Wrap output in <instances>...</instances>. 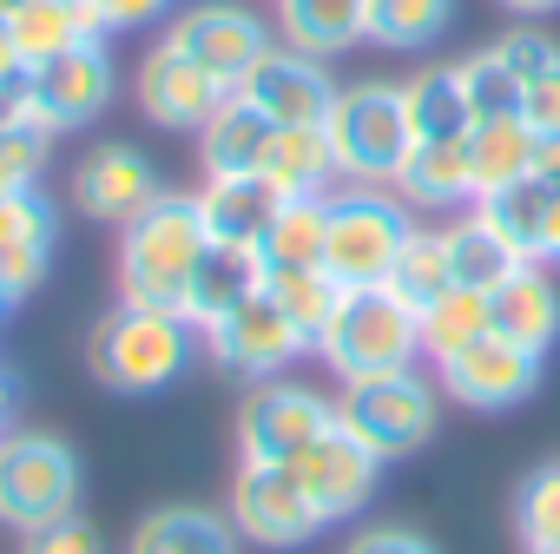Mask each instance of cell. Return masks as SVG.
<instances>
[{
  "label": "cell",
  "instance_id": "6da1fadb",
  "mask_svg": "<svg viewBox=\"0 0 560 554\" xmlns=\"http://www.w3.org/2000/svg\"><path fill=\"white\" fill-rule=\"evenodd\" d=\"M211 231L198 211V192H159L119 244V291L126 304H152V311H185V285L205 257Z\"/></svg>",
  "mask_w": 560,
  "mask_h": 554
},
{
  "label": "cell",
  "instance_id": "7a4b0ae2",
  "mask_svg": "<svg viewBox=\"0 0 560 554\" xmlns=\"http://www.w3.org/2000/svg\"><path fill=\"white\" fill-rule=\"evenodd\" d=\"M191 318L185 311H152V304H126L100 318L93 331V377L119 396H152L172 377H185L191 363Z\"/></svg>",
  "mask_w": 560,
  "mask_h": 554
},
{
  "label": "cell",
  "instance_id": "3957f363",
  "mask_svg": "<svg viewBox=\"0 0 560 554\" xmlns=\"http://www.w3.org/2000/svg\"><path fill=\"white\" fill-rule=\"evenodd\" d=\"M317 357L343 377V383H363V377H389V370H416L422 357V318L389 291V285H363V291H343Z\"/></svg>",
  "mask_w": 560,
  "mask_h": 554
},
{
  "label": "cell",
  "instance_id": "277c9868",
  "mask_svg": "<svg viewBox=\"0 0 560 554\" xmlns=\"http://www.w3.org/2000/svg\"><path fill=\"white\" fill-rule=\"evenodd\" d=\"M330 146H337V172L350 185H383L402 172L409 146H416V126H409V100L402 86L389 80H363V86H343L330 119H324Z\"/></svg>",
  "mask_w": 560,
  "mask_h": 554
},
{
  "label": "cell",
  "instance_id": "5b68a950",
  "mask_svg": "<svg viewBox=\"0 0 560 554\" xmlns=\"http://www.w3.org/2000/svg\"><path fill=\"white\" fill-rule=\"evenodd\" d=\"M80 455L60 436L8 429L0 436V521L14 534H34L60 515H80Z\"/></svg>",
  "mask_w": 560,
  "mask_h": 554
},
{
  "label": "cell",
  "instance_id": "8992f818",
  "mask_svg": "<svg viewBox=\"0 0 560 554\" xmlns=\"http://www.w3.org/2000/svg\"><path fill=\"white\" fill-rule=\"evenodd\" d=\"M409 211L402 198L376 192V185H343L330 192V238H324V270L337 277L343 291H363V285H389V264L409 238Z\"/></svg>",
  "mask_w": 560,
  "mask_h": 554
},
{
  "label": "cell",
  "instance_id": "52a82bcc",
  "mask_svg": "<svg viewBox=\"0 0 560 554\" xmlns=\"http://www.w3.org/2000/svg\"><path fill=\"white\" fill-rule=\"evenodd\" d=\"M337 429V403L311 383L291 377H264L237 403V462H298Z\"/></svg>",
  "mask_w": 560,
  "mask_h": 554
},
{
  "label": "cell",
  "instance_id": "ba28073f",
  "mask_svg": "<svg viewBox=\"0 0 560 554\" xmlns=\"http://www.w3.org/2000/svg\"><path fill=\"white\" fill-rule=\"evenodd\" d=\"M343 429L363 436L383 462H402L416 455L435 423H442V383L416 377V370H389V377H363V383H343V403H337Z\"/></svg>",
  "mask_w": 560,
  "mask_h": 554
},
{
  "label": "cell",
  "instance_id": "9c48e42d",
  "mask_svg": "<svg viewBox=\"0 0 560 554\" xmlns=\"http://www.w3.org/2000/svg\"><path fill=\"white\" fill-rule=\"evenodd\" d=\"M113 93H119L113 54H106V41H86V47H73V54H60V60H47V67H27L21 113L60 139V132L93 126V119L113 106Z\"/></svg>",
  "mask_w": 560,
  "mask_h": 554
},
{
  "label": "cell",
  "instance_id": "30bf717a",
  "mask_svg": "<svg viewBox=\"0 0 560 554\" xmlns=\"http://www.w3.org/2000/svg\"><path fill=\"white\" fill-rule=\"evenodd\" d=\"M231 521H237V534H250L264 547H304L324 528L317 501L304 495L298 469H284V462H237Z\"/></svg>",
  "mask_w": 560,
  "mask_h": 554
},
{
  "label": "cell",
  "instance_id": "8fae6325",
  "mask_svg": "<svg viewBox=\"0 0 560 554\" xmlns=\"http://www.w3.org/2000/svg\"><path fill=\"white\" fill-rule=\"evenodd\" d=\"M132 86H139L145 119L165 126V132H205V119L237 100V86H224L211 67H198V60L178 54L172 41H159V47L139 60V80H132Z\"/></svg>",
  "mask_w": 560,
  "mask_h": 554
},
{
  "label": "cell",
  "instance_id": "7c38bea8",
  "mask_svg": "<svg viewBox=\"0 0 560 554\" xmlns=\"http://www.w3.org/2000/svg\"><path fill=\"white\" fill-rule=\"evenodd\" d=\"M435 383L468 409H514V403H527L540 390V350L488 331L468 350H455L448 363H435Z\"/></svg>",
  "mask_w": 560,
  "mask_h": 554
},
{
  "label": "cell",
  "instance_id": "4fadbf2b",
  "mask_svg": "<svg viewBox=\"0 0 560 554\" xmlns=\"http://www.w3.org/2000/svg\"><path fill=\"white\" fill-rule=\"evenodd\" d=\"M205 344H211V357L224 363V370H237V377H250V383H264V377H284L311 344H304V331L291 324V311L270 298V285L250 298V304H237L224 324H211L205 331Z\"/></svg>",
  "mask_w": 560,
  "mask_h": 554
},
{
  "label": "cell",
  "instance_id": "5bb4252c",
  "mask_svg": "<svg viewBox=\"0 0 560 554\" xmlns=\"http://www.w3.org/2000/svg\"><path fill=\"white\" fill-rule=\"evenodd\" d=\"M237 100L257 106L270 126H324L330 106H337V86H330L324 60H311V54H298V47H270V54L244 73Z\"/></svg>",
  "mask_w": 560,
  "mask_h": 554
},
{
  "label": "cell",
  "instance_id": "9a60e30c",
  "mask_svg": "<svg viewBox=\"0 0 560 554\" xmlns=\"http://www.w3.org/2000/svg\"><path fill=\"white\" fill-rule=\"evenodd\" d=\"M178 54H191L198 67H211L224 86H244V73L270 54V34L250 8H231V0H211V8H185L165 34Z\"/></svg>",
  "mask_w": 560,
  "mask_h": 554
},
{
  "label": "cell",
  "instance_id": "2e32d148",
  "mask_svg": "<svg viewBox=\"0 0 560 554\" xmlns=\"http://www.w3.org/2000/svg\"><path fill=\"white\" fill-rule=\"evenodd\" d=\"M291 469H298L304 495L317 501L324 528H330V521H343V515H357V508L376 495V482H383V455H376L363 436H350V429H343V416H337V429H330L311 455H298Z\"/></svg>",
  "mask_w": 560,
  "mask_h": 554
},
{
  "label": "cell",
  "instance_id": "e0dca14e",
  "mask_svg": "<svg viewBox=\"0 0 560 554\" xmlns=\"http://www.w3.org/2000/svg\"><path fill=\"white\" fill-rule=\"evenodd\" d=\"M159 192H165V185H159V172H152V159H145L139 146H100V152H86L80 172H73L80 211H86V218H106V224H132Z\"/></svg>",
  "mask_w": 560,
  "mask_h": 554
},
{
  "label": "cell",
  "instance_id": "ac0fdd59",
  "mask_svg": "<svg viewBox=\"0 0 560 554\" xmlns=\"http://www.w3.org/2000/svg\"><path fill=\"white\" fill-rule=\"evenodd\" d=\"M54 244H60V211L40 198V185L0 192V291L27 298L54 264Z\"/></svg>",
  "mask_w": 560,
  "mask_h": 554
},
{
  "label": "cell",
  "instance_id": "d6986e66",
  "mask_svg": "<svg viewBox=\"0 0 560 554\" xmlns=\"http://www.w3.org/2000/svg\"><path fill=\"white\" fill-rule=\"evenodd\" d=\"M264 291V257H257V244H205V257H198V270H191V285H185V318L198 324V331H211V324H224L237 304H250Z\"/></svg>",
  "mask_w": 560,
  "mask_h": 554
},
{
  "label": "cell",
  "instance_id": "ffe728a7",
  "mask_svg": "<svg viewBox=\"0 0 560 554\" xmlns=\"http://www.w3.org/2000/svg\"><path fill=\"white\" fill-rule=\"evenodd\" d=\"M402 205L416 211H455L475 205V172H468V139H416L402 172L389 178Z\"/></svg>",
  "mask_w": 560,
  "mask_h": 554
},
{
  "label": "cell",
  "instance_id": "44dd1931",
  "mask_svg": "<svg viewBox=\"0 0 560 554\" xmlns=\"http://www.w3.org/2000/svg\"><path fill=\"white\" fill-rule=\"evenodd\" d=\"M291 198L277 192L264 172H231V178H205L198 192V211H205V231L218 244H257L270 231V218L284 211Z\"/></svg>",
  "mask_w": 560,
  "mask_h": 554
},
{
  "label": "cell",
  "instance_id": "7402d4cb",
  "mask_svg": "<svg viewBox=\"0 0 560 554\" xmlns=\"http://www.w3.org/2000/svg\"><path fill=\"white\" fill-rule=\"evenodd\" d=\"M488 318H494L501 337H514V344H527V350L547 357L553 337H560V291H553L547 264H521L508 285L488 298Z\"/></svg>",
  "mask_w": 560,
  "mask_h": 554
},
{
  "label": "cell",
  "instance_id": "603a6c76",
  "mask_svg": "<svg viewBox=\"0 0 560 554\" xmlns=\"http://www.w3.org/2000/svg\"><path fill=\"white\" fill-rule=\"evenodd\" d=\"M8 21H14V47H21L27 67H47L73 47H86V41H106V21H100L93 0H27Z\"/></svg>",
  "mask_w": 560,
  "mask_h": 554
},
{
  "label": "cell",
  "instance_id": "cb8c5ba5",
  "mask_svg": "<svg viewBox=\"0 0 560 554\" xmlns=\"http://www.w3.org/2000/svg\"><path fill=\"white\" fill-rule=\"evenodd\" d=\"M132 554H237V521L198 501H165L132 528Z\"/></svg>",
  "mask_w": 560,
  "mask_h": 554
},
{
  "label": "cell",
  "instance_id": "d4e9b609",
  "mask_svg": "<svg viewBox=\"0 0 560 554\" xmlns=\"http://www.w3.org/2000/svg\"><path fill=\"white\" fill-rule=\"evenodd\" d=\"M277 21H284V47L311 60H337L363 41L370 0H277Z\"/></svg>",
  "mask_w": 560,
  "mask_h": 554
},
{
  "label": "cell",
  "instance_id": "484cf974",
  "mask_svg": "<svg viewBox=\"0 0 560 554\" xmlns=\"http://www.w3.org/2000/svg\"><path fill=\"white\" fill-rule=\"evenodd\" d=\"M270 139H277V126H270L257 106L231 100L224 113H211V119H205V132H198V165H205V178L264 172V159H270Z\"/></svg>",
  "mask_w": 560,
  "mask_h": 554
},
{
  "label": "cell",
  "instance_id": "4316f807",
  "mask_svg": "<svg viewBox=\"0 0 560 554\" xmlns=\"http://www.w3.org/2000/svg\"><path fill=\"white\" fill-rule=\"evenodd\" d=\"M534 152H540V132L508 113V119H475L468 126V172H475V198L514 185V178H534Z\"/></svg>",
  "mask_w": 560,
  "mask_h": 554
},
{
  "label": "cell",
  "instance_id": "83f0119b",
  "mask_svg": "<svg viewBox=\"0 0 560 554\" xmlns=\"http://www.w3.org/2000/svg\"><path fill=\"white\" fill-rule=\"evenodd\" d=\"M264 178L284 192V198H317V192H330V185L343 178L330 132H324V126H277L270 159H264Z\"/></svg>",
  "mask_w": 560,
  "mask_h": 554
},
{
  "label": "cell",
  "instance_id": "f1b7e54d",
  "mask_svg": "<svg viewBox=\"0 0 560 554\" xmlns=\"http://www.w3.org/2000/svg\"><path fill=\"white\" fill-rule=\"evenodd\" d=\"M324 238H330V192L291 198L284 211L270 218V231L257 238L264 277H270V270H317V264H324Z\"/></svg>",
  "mask_w": 560,
  "mask_h": 554
},
{
  "label": "cell",
  "instance_id": "f546056e",
  "mask_svg": "<svg viewBox=\"0 0 560 554\" xmlns=\"http://www.w3.org/2000/svg\"><path fill=\"white\" fill-rule=\"evenodd\" d=\"M402 100H409L416 139H468V126H475V106L462 93V67H422V73H409Z\"/></svg>",
  "mask_w": 560,
  "mask_h": 554
},
{
  "label": "cell",
  "instance_id": "4dcf8cb0",
  "mask_svg": "<svg viewBox=\"0 0 560 554\" xmlns=\"http://www.w3.org/2000/svg\"><path fill=\"white\" fill-rule=\"evenodd\" d=\"M448 27H455V0H370L363 41L389 54H429Z\"/></svg>",
  "mask_w": 560,
  "mask_h": 554
},
{
  "label": "cell",
  "instance_id": "1f68e13d",
  "mask_svg": "<svg viewBox=\"0 0 560 554\" xmlns=\"http://www.w3.org/2000/svg\"><path fill=\"white\" fill-rule=\"evenodd\" d=\"M475 218L527 264H540V218H547V185L540 178H514L488 198H475Z\"/></svg>",
  "mask_w": 560,
  "mask_h": 554
},
{
  "label": "cell",
  "instance_id": "d6a6232c",
  "mask_svg": "<svg viewBox=\"0 0 560 554\" xmlns=\"http://www.w3.org/2000/svg\"><path fill=\"white\" fill-rule=\"evenodd\" d=\"M389 291L422 318L435 298L455 291V270H448V231H409L396 264H389Z\"/></svg>",
  "mask_w": 560,
  "mask_h": 554
},
{
  "label": "cell",
  "instance_id": "836d02e7",
  "mask_svg": "<svg viewBox=\"0 0 560 554\" xmlns=\"http://www.w3.org/2000/svg\"><path fill=\"white\" fill-rule=\"evenodd\" d=\"M521 264H527V257H514V251H508L481 218H475V211H468L462 224H448V270H455V285H468V291H488V298H494Z\"/></svg>",
  "mask_w": 560,
  "mask_h": 554
},
{
  "label": "cell",
  "instance_id": "e575fe53",
  "mask_svg": "<svg viewBox=\"0 0 560 554\" xmlns=\"http://www.w3.org/2000/svg\"><path fill=\"white\" fill-rule=\"evenodd\" d=\"M488 331H494V318H488V291L455 285L448 298H435V304L422 311V357L448 363L455 350H468V344L488 337Z\"/></svg>",
  "mask_w": 560,
  "mask_h": 554
},
{
  "label": "cell",
  "instance_id": "d590c367",
  "mask_svg": "<svg viewBox=\"0 0 560 554\" xmlns=\"http://www.w3.org/2000/svg\"><path fill=\"white\" fill-rule=\"evenodd\" d=\"M264 285H270V298H277V304L291 311V324L304 331V344L317 350V344H324V331H330V318H337V304H343V285H337L324 264H317V270H270Z\"/></svg>",
  "mask_w": 560,
  "mask_h": 554
},
{
  "label": "cell",
  "instance_id": "8d00e7d4",
  "mask_svg": "<svg viewBox=\"0 0 560 554\" xmlns=\"http://www.w3.org/2000/svg\"><path fill=\"white\" fill-rule=\"evenodd\" d=\"M47 146H54L47 126H34L27 113H0V192H34Z\"/></svg>",
  "mask_w": 560,
  "mask_h": 554
},
{
  "label": "cell",
  "instance_id": "74e56055",
  "mask_svg": "<svg viewBox=\"0 0 560 554\" xmlns=\"http://www.w3.org/2000/svg\"><path fill=\"white\" fill-rule=\"evenodd\" d=\"M514 534L527 547H553L560 541V462L534 469L521 488H514Z\"/></svg>",
  "mask_w": 560,
  "mask_h": 554
},
{
  "label": "cell",
  "instance_id": "f35d334b",
  "mask_svg": "<svg viewBox=\"0 0 560 554\" xmlns=\"http://www.w3.org/2000/svg\"><path fill=\"white\" fill-rule=\"evenodd\" d=\"M462 93H468L475 119H508V113H521V80H514V67H508L494 47H481L475 60H462Z\"/></svg>",
  "mask_w": 560,
  "mask_h": 554
},
{
  "label": "cell",
  "instance_id": "ab89813d",
  "mask_svg": "<svg viewBox=\"0 0 560 554\" xmlns=\"http://www.w3.org/2000/svg\"><path fill=\"white\" fill-rule=\"evenodd\" d=\"M21 554H106V547H100V534H93L80 515H60V521L21 534Z\"/></svg>",
  "mask_w": 560,
  "mask_h": 554
},
{
  "label": "cell",
  "instance_id": "60d3db41",
  "mask_svg": "<svg viewBox=\"0 0 560 554\" xmlns=\"http://www.w3.org/2000/svg\"><path fill=\"white\" fill-rule=\"evenodd\" d=\"M494 54L514 67V80H521V86H527L540 67H553V60H560V47H553L547 34H534V27H514V34H501V41H494Z\"/></svg>",
  "mask_w": 560,
  "mask_h": 554
},
{
  "label": "cell",
  "instance_id": "b9f144b4",
  "mask_svg": "<svg viewBox=\"0 0 560 554\" xmlns=\"http://www.w3.org/2000/svg\"><path fill=\"white\" fill-rule=\"evenodd\" d=\"M521 119L547 139V132H560V60L553 67H540L527 86H521Z\"/></svg>",
  "mask_w": 560,
  "mask_h": 554
},
{
  "label": "cell",
  "instance_id": "7bdbcfd3",
  "mask_svg": "<svg viewBox=\"0 0 560 554\" xmlns=\"http://www.w3.org/2000/svg\"><path fill=\"white\" fill-rule=\"evenodd\" d=\"M343 554H435V541H422L416 528H396L389 521V528H363Z\"/></svg>",
  "mask_w": 560,
  "mask_h": 554
},
{
  "label": "cell",
  "instance_id": "ee69618b",
  "mask_svg": "<svg viewBox=\"0 0 560 554\" xmlns=\"http://www.w3.org/2000/svg\"><path fill=\"white\" fill-rule=\"evenodd\" d=\"M21 86H27V60L14 47V21L0 14V113H21Z\"/></svg>",
  "mask_w": 560,
  "mask_h": 554
},
{
  "label": "cell",
  "instance_id": "f6af8a7d",
  "mask_svg": "<svg viewBox=\"0 0 560 554\" xmlns=\"http://www.w3.org/2000/svg\"><path fill=\"white\" fill-rule=\"evenodd\" d=\"M93 8H100V21H106V34H113V27H145V21H159L172 0H93Z\"/></svg>",
  "mask_w": 560,
  "mask_h": 554
},
{
  "label": "cell",
  "instance_id": "bcb514c9",
  "mask_svg": "<svg viewBox=\"0 0 560 554\" xmlns=\"http://www.w3.org/2000/svg\"><path fill=\"white\" fill-rule=\"evenodd\" d=\"M534 178L547 185V198H560V132L540 139V152H534Z\"/></svg>",
  "mask_w": 560,
  "mask_h": 554
},
{
  "label": "cell",
  "instance_id": "7dc6e473",
  "mask_svg": "<svg viewBox=\"0 0 560 554\" xmlns=\"http://www.w3.org/2000/svg\"><path fill=\"white\" fill-rule=\"evenodd\" d=\"M540 264L547 270L560 264V198H547V218H540Z\"/></svg>",
  "mask_w": 560,
  "mask_h": 554
},
{
  "label": "cell",
  "instance_id": "c3c4849f",
  "mask_svg": "<svg viewBox=\"0 0 560 554\" xmlns=\"http://www.w3.org/2000/svg\"><path fill=\"white\" fill-rule=\"evenodd\" d=\"M501 8H514V14H527V21H534V14H553L560 0H501Z\"/></svg>",
  "mask_w": 560,
  "mask_h": 554
},
{
  "label": "cell",
  "instance_id": "681fc988",
  "mask_svg": "<svg viewBox=\"0 0 560 554\" xmlns=\"http://www.w3.org/2000/svg\"><path fill=\"white\" fill-rule=\"evenodd\" d=\"M8 423H14V383L0 377V436H8Z\"/></svg>",
  "mask_w": 560,
  "mask_h": 554
},
{
  "label": "cell",
  "instance_id": "f907efd6",
  "mask_svg": "<svg viewBox=\"0 0 560 554\" xmlns=\"http://www.w3.org/2000/svg\"><path fill=\"white\" fill-rule=\"evenodd\" d=\"M27 8V0H0V14H21Z\"/></svg>",
  "mask_w": 560,
  "mask_h": 554
},
{
  "label": "cell",
  "instance_id": "816d5d0a",
  "mask_svg": "<svg viewBox=\"0 0 560 554\" xmlns=\"http://www.w3.org/2000/svg\"><path fill=\"white\" fill-rule=\"evenodd\" d=\"M527 554H560V541H553V547H527Z\"/></svg>",
  "mask_w": 560,
  "mask_h": 554
},
{
  "label": "cell",
  "instance_id": "f5cc1de1",
  "mask_svg": "<svg viewBox=\"0 0 560 554\" xmlns=\"http://www.w3.org/2000/svg\"><path fill=\"white\" fill-rule=\"evenodd\" d=\"M8 304H14V298H8V291H0V318H8Z\"/></svg>",
  "mask_w": 560,
  "mask_h": 554
}]
</instances>
